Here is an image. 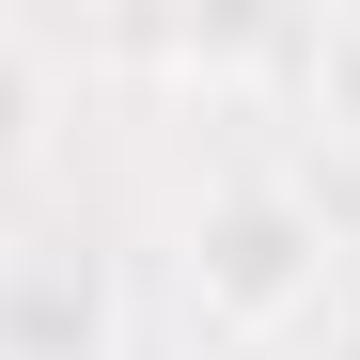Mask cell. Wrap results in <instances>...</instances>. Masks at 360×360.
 <instances>
[{
  "mask_svg": "<svg viewBox=\"0 0 360 360\" xmlns=\"http://www.w3.org/2000/svg\"><path fill=\"white\" fill-rule=\"evenodd\" d=\"M329 266H345V235H329V188L297 157H235L172 219V282H188L204 345H297L329 314Z\"/></svg>",
  "mask_w": 360,
  "mask_h": 360,
  "instance_id": "cell-1",
  "label": "cell"
},
{
  "mask_svg": "<svg viewBox=\"0 0 360 360\" xmlns=\"http://www.w3.org/2000/svg\"><path fill=\"white\" fill-rule=\"evenodd\" d=\"M0 360H126V266L63 219L0 235Z\"/></svg>",
  "mask_w": 360,
  "mask_h": 360,
  "instance_id": "cell-2",
  "label": "cell"
},
{
  "mask_svg": "<svg viewBox=\"0 0 360 360\" xmlns=\"http://www.w3.org/2000/svg\"><path fill=\"white\" fill-rule=\"evenodd\" d=\"M47 126H63V63H47V32L0 16V188L47 172Z\"/></svg>",
  "mask_w": 360,
  "mask_h": 360,
  "instance_id": "cell-3",
  "label": "cell"
},
{
  "mask_svg": "<svg viewBox=\"0 0 360 360\" xmlns=\"http://www.w3.org/2000/svg\"><path fill=\"white\" fill-rule=\"evenodd\" d=\"M297 94H314V126H329V141H360V16L297 32Z\"/></svg>",
  "mask_w": 360,
  "mask_h": 360,
  "instance_id": "cell-4",
  "label": "cell"
},
{
  "mask_svg": "<svg viewBox=\"0 0 360 360\" xmlns=\"http://www.w3.org/2000/svg\"><path fill=\"white\" fill-rule=\"evenodd\" d=\"M188 360H282V345H188Z\"/></svg>",
  "mask_w": 360,
  "mask_h": 360,
  "instance_id": "cell-5",
  "label": "cell"
}]
</instances>
